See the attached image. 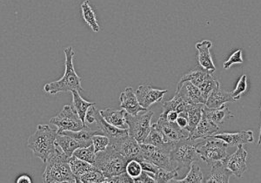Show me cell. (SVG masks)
Masks as SVG:
<instances>
[{
	"label": "cell",
	"mask_w": 261,
	"mask_h": 183,
	"mask_svg": "<svg viewBox=\"0 0 261 183\" xmlns=\"http://www.w3.org/2000/svg\"><path fill=\"white\" fill-rule=\"evenodd\" d=\"M69 157L56 144V148L45 163L43 179L46 183H76V178L69 164Z\"/></svg>",
	"instance_id": "obj_1"
},
{
	"label": "cell",
	"mask_w": 261,
	"mask_h": 183,
	"mask_svg": "<svg viewBox=\"0 0 261 183\" xmlns=\"http://www.w3.org/2000/svg\"><path fill=\"white\" fill-rule=\"evenodd\" d=\"M65 55V74L60 80L47 83L44 86V91L49 95H55L63 92H84L81 86L82 79L77 75L73 65L75 52L71 47L64 49Z\"/></svg>",
	"instance_id": "obj_2"
},
{
	"label": "cell",
	"mask_w": 261,
	"mask_h": 183,
	"mask_svg": "<svg viewBox=\"0 0 261 183\" xmlns=\"http://www.w3.org/2000/svg\"><path fill=\"white\" fill-rule=\"evenodd\" d=\"M57 136L58 129L51 128L48 125H39L35 133L28 140L27 147L45 164L50 154L55 151Z\"/></svg>",
	"instance_id": "obj_3"
},
{
	"label": "cell",
	"mask_w": 261,
	"mask_h": 183,
	"mask_svg": "<svg viewBox=\"0 0 261 183\" xmlns=\"http://www.w3.org/2000/svg\"><path fill=\"white\" fill-rule=\"evenodd\" d=\"M127 159L111 146L96 154L94 166L104 174L105 177L111 178L125 172Z\"/></svg>",
	"instance_id": "obj_4"
},
{
	"label": "cell",
	"mask_w": 261,
	"mask_h": 183,
	"mask_svg": "<svg viewBox=\"0 0 261 183\" xmlns=\"http://www.w3.org/2000/svg\"><path fill=\"white\" fill-rule=\"evenodd\" d=\"M199 141L189 137L176 142L171 152V159L175 169H190L193 163L200 159L197 150Z\"/></svg>",
	"instance_id": "obj_5"
},
{
	"label": "cell",
	"mask_w": 261,
	"mask_h": 183,
	"mask_svg": "<svg viewBox=\"0 0 261 183\" xmlns=\"http://www.w3.org/2000/svg\"><path fill=\"white\" fill-rule=\"evenodd\" d=\"M175 143L176 142H167L166 145L161 147L140 143V154L138 161H147L157 165L159 168L166 170L175 169L171 159V152Z\"/></svg>",
	"instance_id": "obj_6"
},
{
	"label": "cell",
	"mask_w": 261,
	"mask_h": 183,
	"mask_svg": "<svg viewBox=\"0 0 261 183\" xmlns=\"http://www.w3.org/2000/svg\"><path fill=\"white\" fill-rule=\"evenodd\" d=\"M228 145L221 140L208 137L206 139L200 140L197 147L200 159L213 165L217 162L225 159L227 154Z\"/></svg>",
	"instance_id": "obj_7"
},
{
	"label": "cell",
	"mask_w": 261,
	"mask_h": 183,
	"mask_svg": "<svg viewBox=\"0 0 261 183\" xmlns=\"http://www.w3.org/2000/svg\"><path fill=\"white\" fill-rule=\"evenodd\" d=\"M153 112L142 111L137 116L126 115V122L128 125V133L134 137L140 143H143L146 139L151 128V119Z\"/></svg>",
	"instance_id": "obj_8"
},
{
	"label": "cell",
	"mask_w": 261,
	"mask_h": 183,
	"mask_svg": "<svg viewBox=\"0 0 261 183\" xmlns=\"http://www.w3.org/2000/svg\"><path fill=\"white\" fill-rule=\"evenodd\" d=\"M50 123L58 127V133L63 131L82 130L86 127L74 108L68 105L63 106L58 116L50 118Z\"/></svg>",
	"instance_id": "obj_9"
},
{
	"label": "cell",
	"mask_w": 261,
	"mask_h": 183,
	"mask_svg": "<svg viewBox=\"0 0 261 183\" xmlns=\"http://www.w3.org/2000/svg\"><path fill=\"white\" fill-rule=\"evenodd\" d=\"M109 146L118 151L127 161L138 159L140 157V143L134 137L129 135V133L116 139L110 140Z\"/></svg>",
	"instance_id": "obj_10"
},
{
	"label": "cell",
	"mask_w": 261,
	"mask_h": 183,
	"mask_svg": "<svg viewBox=\"0 0 261 183\" xmlns=\"http://www.w3.org/2000/svg\"><path fill=\"white\" fill-rule=\"evenodd\" d=\"M247 151L243 148V145L238 146L237 150L233 154L227 155L222 162L226 169L238 178L243 177V174L247 170Z\"/></svg>",
	"instance_id": "obj_11"
},
{
	"label": "cell",
	"mask_w": 261,
	"mask_h": 183,
	"mask_svg": "<svg viewBox=\"0 0 261 183\" xmlns=\"http://www.w3.org/2000/svg\"><path fill=\"white\" fill-rule=\"evenodd\" d=\"M155 125L163 134L166 142H178L180 140L190 137L188 131L180 128L176 122H171L162 117L159 118Z\"/></svg>",
	"instance_id": "obj_12"
},
{
	"label": "cell",
	"mask_w": 261,
	"mask_h": 183,
	"mask_svg": "<svg viewBox=\"0 0 261 183\" xmlns=\"http://www.w3.org/2000/svg\"><path fill=\"white\" fill-rule=\"evenodd\" d=\"M166 93L167 90L156 89L151 85H141L135 91L138 101L146 109L152 106L153 104L160 102Z\"/></svg>",
	"instance_id": "obj_13"
},
{
	"label": "cell",
	"mask_w": 261,
	"mask_h": 183,
	"mask_svg": "<svg viewBox=\"0 0 261 183\" xmlns=\"http://www.w3.org/2000/svg\"><path fill=\"white\" fill-rule=\"evenodd\" d=\"M176 94L183 98L185 101L191 104H203L205 105L206 100L202 95L200 89L193 85L190 81L178 83L177 85Z\"/></svg>",
	"instance_id": "obj_14"
},
{
	"label": "cell",
	"mask_w": 261,
	"mask_h": 183,
	"mask_svg": "<svg viewBox=\"0 0 261 183\" xmlns=\"http://www.w3.org/2000/svg\"><path fill=\"white\" fill-rule=\"evenodd\" d=\"M211 137L226 142L228 147H238L240 145L254 142V135L252 130L241 131L236 133H217Z\"/></svg>",
	"instance_id": "obj_15"
},
{
	"label": "cell",
	"mask_w": 261,
	"mask_h": 183,
	"mask_svg": "<svg viewBox=\"0 0 261 183\" xmlns=\"http://www.w3.org/2000/svg\"><path fill=\"white\" fill-rule=\"evenodd\" d=\"M119 100L122 109L125 110L127 113L132 116H137L139 112L147 110L140 105L135 91L132 86H127L122 91Z\"/></svg>",
	"instance_id": "obj_16"
},
{
	"label": "cell",
	"mask_w": 261,
	"mask_h": 183,
	"mask_svg": "<svg viewBox=\"0 0 261 183\" xmlns=\"http://www.w3.org/2000/svg\"><path fill=\"white\" fill-rule=\"evenodd\" d=\"M213 47V42L207 39L198 42L195 44L196 49L198 52V61L200 66L206 71L214 74L216 71V66L214 65V60L212 58L210 49Z\"/></svg>",
	"instance_id": "obj_17"
},
{
	"label": "cell",
	"mask_w": 261,
	"mask_h": 183,
	"mask_svg": "<svg viewBox=\"0 0 261 183\" xmlns=\"http://www.w3.org/2000/svg\"><path fill=\"white\" fill-rule=\"evenodd\" d=\"M229 102H235L234 99L231 96V92L224 90L219 82L208 96L205 106L209 108H220Z\"/></svg>",
	"instance_id": "obj_18"
},
{
	"label": "cell",
	"mask_w": 261,
	"mask_h": 183,
	"mask_svg": "<svg viewBox=\"0 0 261 183\" xmlns=\"http://www.w3.org/2000/svg\"><path fill=\"white\" fill-rule=\"evenodd\" d=\"M95 124L97 130L100 131L102 134L107 135L110 140L116 139L121 136L128 134V129H120L114 127L113 125L109 124L102 116L100 111L96 110Z\"/></svg>",
	"instance_id": "obj_19"
},
{
	"label": "cell",
	"mask_w": 261,
	"mask_h": 183,
	"mask_svg": "<svg viewBox=\"0 0 261 183\" xmlns=\"http://www.w3.org/2000/svg\"><path fill=\"white\" fill-rule=\"evenodd\" d=\"M220 131V126L214 124L210 120H208L204 115H202V118L199 124L195 128V130L190 134L191 139L204 140L208 137H211Z\"/></svg>",
	"instance_id": "obj_20"
},
{
	"label": "cell",
	"mask_w": 261,
	"mask_h": 183,
	"mask_svg": "<svg viewBox=\"0 0 261 183\" xmlns=\"http://www.w3.org/2000/svg\"><path fill=\"white\" fill-rule=\"evenodd\" d=\"M203 115L218 126L222 125L227 120L234 116V113H232L229 110L228 106L226 104L220 108H209L205 105L203 107Z\"/></svg>",
	"instance_id": "obj_21"
},
{
	"label": "cell",
	"mask_w": 261,
	"mask_h": 183,
	"mask_svg": "<svg viewBox=\"0 0 261 183\" xmlns=\"http://www.w3.org/2000/svg\"><path fill=\"white\" fill-rule=\"evenodd\" d=\"M101 116L109 123L114 127L120 129H128L126 122V115L127 112L124 109L116 110L113 108H107L101 110Z\"/></svg>",
	"instance_id": "obj_22"
},
{
	"label": "cell",
	"mask_w": 261,
	"mask_h": 183,
	"mask_svg": "<svg viewBox=\"0 0 261 183\" xmlns=\"http://www.w3.org/2000/svg\"><path fill=\"white\" fill-rule=\"evenodd\" d=\"M208 177L204 180L206 183H228L231 176V172L226 169L222 161L213 164Z\"/></svg>",
	"instance_id": "obj_23"
},
{
	"label": "cell",
	"mask_w": 261,
	"mask_h": 183,
	"mask_svg": "<svg viewBox=\"0 0 261 183\" xmlns=\"http://www.w3.org/2000/svg\"><path fill=\"white\" fill-rule=\"evenodd\" d=\"M193 105H195V104L187 102L183 98L175 94V96L172 98V100L164 101L162 103L163 112H161V116H165L167 112H171V111H176L178 113L187 112Z\"/></svg>",
	"instance_id": "obj_24"
},
{
	"label": "cell",
	"mask_w": 261,
	"mask_h": 183,
	"mask_svg": "<svg viewBox=\"0 0 261 183\" xmlns=\"http://www.w3.org/2000/svg\"><path fill=\"white\" fill-rule=\"evenodd\" d=\"M56 144L62 149L63 152L69 158L73 155L75 151L77 150V148H85L81 142H77L76 140L71 138V136L66 135L64 133H58Z\"/></svg>",
	"instance_id": "obj_25"
},
{
	"label": "cell",
	"mask_w": 261,
	"mask_h": 183,
	"mask_svg": "<svg viewBox=\"0 0 261 183\" xmlns=\"http://www.w3.org/2000/svg\"><path fill=\"white\" fill-rule=\"evenodd\" d=\"M68 161L69 164L71 166V171L76 178V181H77V178L81 177V175H83L88 172L98 170L93 164L85 162L83 159H79L74 155L70 157Z\"/></svg>",
	"instance_id": "obj_26"
},
{
	"label": "cell",
	"mask_w": 261,
	"mask_h": 183,
	"mask_svg": "<svg viewBox=\"0 0 261 183\" xmlns=\"http://www.w3.org/2000/svg\"><path fill=\"white\" fill-rule=\"evenodd\" d=\"M213 73L206 71L205 69L200 66V67H196L193 69L192 71L187 73L181 77L180 80L178 83L185 82V81H190L193 85L199 87L202 83L204 82Z\"/></svg>",
	"instance_id": "obj_27"
},
{
	"label": "cell",
	"mask_w": 261,
	"mask_h": 183,
	"mask_svg": "<svg viewBox=\"0 0 261 183\" xmlns=\"http://www.w3.org/2000/svg\"><path fill=\"white\" fill-rule=\"evenodd\" d=\"M71 95H72V107L74 108L75 111L77 112L79 116L81 117V120L85 123L86 113L88 112V110L90 109V107L94 106L95 103L89 102V101L84 100L77 91L71 92Z\"/></svg>",
	"instance_id": "obj_28"
},
{
	"label": "cell",
	"mask_w": 261,
	"mask_h": 183,
	"mask_svg": "<svg viewBox=\"0 0 261 183\" xmlns=\"http://www.w3.org/2000/svg\"><path fill=\"white\" fill-rule=\"evenodd\" d=\"M204 106L205 105H203V104H195L186 112L187 120H188V127H187V130L190 133V134L195 130L196 127L201 120Z\"/></svg>",
	"instance_id": "obj_29"
},
{
	"label": "cell",
	"mask_w": 261,
	"mask_h": 183,
	"mask_svg": "<svg viewBox=\"0 0 261 183\" xmlns=\"http://www.w3.org/2000/svg\"><path fill=\"white\" fill-rule=\"evenodd\" d=\"M81 12H82V17H83L84 20L86 21V24L89 26L90 28L94 33H98L100 27L97 21L95 12L92 10V6H90L88 0H85L81 5Z\"/></svg>",
	"instance_id": "obj_30"
},
{
	"label": "cell",
	"mask_w": 261,
	"mask_h": 183,
	"mask_svg": "<svg viewBox=\"0 0 261 183\" xmlns=\"http://www.w3.org/2000/svg\"><path fill=\"white\" fill-rule=\"evenodd\" d=\"M204 175L202 173L200 167L197 163H193L191 165L189 172L182 179H174L172 182L177 183H201L204 182Z\"/></svg>",
	"instance_id": "obj_31"
},
{
	"label": "cell",
	"mask_w": 261,
	"mask_h": 183,
	"mask_svg": "<svg viewBox=\"0 0 261 183\" xmlns=\"http://www.w3.org/2000/svg\"><path fill=\"white\" fill-rule=\"evenodd\" d=\"M143 143L152 145L155 147H161V146L166 145L167 142H166L163 134L161 133V131L158 129L154 123V124L151 125V131H150V133H149L146 139Z\"/></svg>",
	"instance_id": "obj_32"
},
{
	"label": "cell",
	"mask_w": 261,
	"mask_h": 183,
	"mask_svg": "<svg viewBox=\"0 0 261 183\" xmlns=\"http://www.w3.org/2000/svg\"><path fill=\"white\" fill-rule=\"evenodd\" d=\"M73 155L79 159H83L85 162H87L93 165L95 163L96 153L93 145H91L89 147L77 148V150L75 151Z\"/></svg>",
	"instance_id": "obj_33"
},
{
	"label": "cell",
	"mask_w": 261,
	"mask_h": 183,
	"mask_svg": "<svg viewBox=\"0 0 261 183\" xmlns=\"http://www.w3.org/2000/svg\"><path fill=\"white\" fill-rule=\"evenodd\" d=\"M178 170H179L178 169L166 170L160 168L153 177L158 183L172 182V180L178 178Z\"/></svg>",
	"instance_id": "obj_34"
},
{
	"label": "cell",
	"mask_w": 261,
	"mask_h": 183,
	"mask_svg": "<svg viewBox=\"0 0 261 183\" xmlns=\"http://www.w3.org/2000/svg\"><path fill=\"white\" fill-rule=\"evenodd\" d=\"M106 179L104 174H102L99 170L91 171L86 174L81 175V177L77 179V182L79 183H105Z\"/></svg>",
	"instance_id": "obj_35"
},
{
	"label": "cell",
	"mask_w": 261,
	"mask_h": 183,
	"mask_svg": "<svg viewBox=\"0 0 261 183\" xmlns=\"http://www.w3.org/2000/svg\"><path fill=\"white\" fill-rule=\"evenodd\" d=\"M109 144H110V139L105 134L97 133L95 135L92 136V145L94 147L96 154L101 151L106 150Z\"/></svg>",
	"instance_id": "obj_36"
},
{
	"label": "cell",
	"mask_w": 261,
	"mask_h": 183,
	"mask_svg": "<svg viewBox=\"0 0 261 183\" xmlns=\"http://www.w3.org/2000/svg\"><path fill=\"white\" fill-rule=\"evenodd\" d=\"M125 171L134 180L135 178L139 177L140 174H142L143 169L141 163L136 159L128 161L125 167Z\"/></svg>",
	"instance_id": "obj_37"
},
{
	"label": "cell",
	"mask_w": 261,
	"mask_h": 183,
	"mask_svg": "<svg viewBox=\"0 0 261 183\" xmlns=\"http://www.w3.org/2000/svg\"><path fill=\"white\" fill-rule=\"evenodd\" d=\"M246 89H247V76L246 74H243L238 81L237 86L234 90L231 92V96L234 99L235 101H239L241 99L242 95L246 91Z\"/></svg>",
	"instance_id": "obj_38"
},
{
	"label": "cell",
	"mask_w": 261,
	"mask_h": 183,
	"mask_svg": "<svg viewBox=\"0 0 261 183\" xmlns=\"http://www.w3.org/2000/svg\"><path fill=\"white\" fill-rule=\"evenodd\" d=\"M242 53H243L242 49H239V50L232 53L231 56L229 57V59L224 63V65H223L224 69L227 70V69L231 67L232 65H235V64H242V63L244 62Z\"/></svg>",
	"instance_id": "obj_39"
},
{
	"label": "cell",
	"mask_w": 261,
	"mask_h": 183,
	"mask_svg": "<svg viewBox=\"0 0 261 183\" xmlns=\"http://www.w3.org/2000/svg\"><path fill=\"white\" fill-rule=\"evenodd\" d=\"M106 182L107 183H134V180L133 178L130 177V175L126 173V171L116 175L113 177L107 178L106 179Z\"/></svg>",
	"instance_id": "obj_40"
},
{
	"label": "cell",
	"mask_w": 261,
	"mask_h": 183,
	"mask_svg": "<svg viewBox=\"0 0 261 183\" xmlns=\"http://www.w3.org/2000/svg\"><path fill=\"white\" fill-rule=\"evenodd\" d=\"M134 183H156V180L148 172L143 171L139 177L134 179Z\"/></svg>",
	"instance_id": "obj_41"
},
{
	"label": "cell",
	"mask_w": 261,
	"mask_h": 183,
	"mask_svg": "<svg viewBox=\"0 0 261 183\" xmlns=\"http://www.w3.org/2000/svg\"><path fill=\"white\" fill-rule=\"evenodd\" d=\"M140 163H141V166H142L143 171L151 173V174H153V176H154V174L157 173L158 170L160 169L157 165H155V164L150 163V162H147V161H141Z\"/></svg>",
	"instance_id": "obj_42"
},
{
	"label": "cell",
	"mask_w": 261,
	"mask_h": 183,
	"mask_svg": "<svg viewBox=\"0 0 261 183\" xmlns=\"http://www.w3.org/2000/svg\"><path fill=\"white\" fill-rule=\"evenodd\" d=\"M176 123L178 124V127L182 128V129H186L187 130V127H188V120H187V115L186 112H182L179 113Z\"/></svg>",
	"instance_id": "obj_43"
},
{
	"label": "cell",
	"mask_w": 261,
	"mask_h": 183,
	"mask_svg": "<svg viewBox=\"0 0 261 183\" xmlns=\"http://www.w3.org/2000/svg\"><path fill=\"white\" fill-rule=\"evenodd\" d=\"M178 116H179V113H178V112H176V111H171V112H167L165 116H161V115L160 117L166 119L167 121H171V122H176Z\"/></svg>",
	"instance_id": "obj_44"
},
{
	"label": "cell",
	"mask_w": 261,
	"mask_h": 183,
	"mask_svg": "<svg viewBox=\"0 0 261 183\" xmlns=\"http://www.w3.org/2000/svg\"><path fill=\"white\" fill-rule=\"evenodd\" d=\"M16 182L17 183H32V179H31L30 176L29 175H27V174H23V175H21L16 180Z\"/></svg>",
	"instance_id": "obj_45"
},
{
	"label": "cell",
	"mask_w": 261,
	"mask_h": 183,
	"mask_svg": "<svg viewBox=\"0 0 261 183\" xmlns=\"http://www.w3.org/2000/svg\"><path fill=\"white\" fill-rule=\"evenodd\" d=\"M260 112H261V106H260ZM261 145V123H260V128H259V137H258V146L259 147Z\"/></svg>",
	"instance_id": "obj_46"
}]
</instances>
